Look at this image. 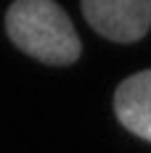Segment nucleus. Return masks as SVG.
Here are the masks:
<instances>
[{
  "mask_svg": "<svg viewBox=\"0 0 151 153\" xmlns=\"http://www.w3.org/2000/svg\"><path fill=\"white\" fill-rule=\"evenodd\" d=\"M5 32L19 50L50 66H69L82 50L66 11L53 0H14L5 13Z\"/></svg>",
  "mask_w": 151,
  "mask_h": 153,
  "instance_id": "nucleus-1",
  "label": "nucleus"
},
{
  "mask_svg": "<svg viewBox=\"0 0 151 153\" xmlns=\"http://www.w3.org/2000/svg\"><path fill=\"white\" fill-rule=\"evenodd\" d=\"M93 29L114 42H135L151 27V0H82Z\"/></svg>",
  "mask_w": 151,
  "mask_h": 153,
  "instance_id": "nucleus-2",
  "label": "nucleus"
},
{
  "mask_svg": "<svg viewBox=\"0 0 151 153\" xmlns=\"http://www.w3.org/2000/svg\"><path fill=\"white\" fill-rule=\"evenodd\" d=\"M114 114L125 129L151 143V69L119 82L114 92Z\"/></svg>",
  "mask_w": 151,
  "mask_h": 153,
  "instance_id": "nucleus-3",
  "label": "nucleus"
}]
</instances>
